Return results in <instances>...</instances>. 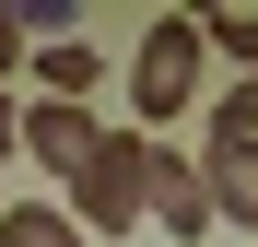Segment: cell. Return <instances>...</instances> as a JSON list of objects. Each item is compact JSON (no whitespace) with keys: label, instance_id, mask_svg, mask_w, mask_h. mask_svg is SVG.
I'll return each mask as SVG.
<instances>
[{"label":"cell","instance_id":"cell-1","mask_svg":"<svg viewBox=\"0 0 258 247\" xmlns=\"http://www.w3.org/2000/svg\"><path fill=\"white\" fill-rule=\"evenodd\" d=\"M59 212H71L82 235H106V247L141 235V224H153V130H106V153L59 188Z\"/></svg>","mask_w":258,"mask_h":247},{"label":"cell","instance_id":"cell-2","mask_svg":"<svg viewBox=\"0 0 258 247\" xmlns=\"http://www.w3.org/2000/svg\"><path fill=\"white\" fill-rule=\"evenodd\" d=\"M200 59H211L200 12H153L141 47H129V118H141V130H176V118L200 106Z\"/></svg>","mask_w":258,"mask_h":247},{"label":"cell","instance_id":"cell-3","mask_svg":"<svg viewBox=\"0 0 258 247\" xmlns=\"http://www.w3.org/2000/svg\"><path fill=\"white\" fill-rule=\"evenodd\" d=\"M94 153H106V118H94V106H47V94H24V165H47V177L71 188Z\"/></svg>","mask_w":258,"mask_h":247},{"label":"cell","instance_id":"cell-4","mask_svg":"<svg viewBox=\"0 0 258 247\" xmlns=\"http://www.w3.org/2000/svg\"><path fill=\"white\" fill-rule=\"evenodd\" d=\"M211 224V177H200V153H176V141H153V235H176V247H200Z\"/></svg>","mask_w":258,"mask_h":247},{"label":"cell","instance_id":"cell-5","mask_svg":"<svg viewBox=\"0 0 258 247\" xmlns=\"http://www.w3.org/2000/svg\"><path fill=\"white\" fill-rule=\"evenodd\" d=\"M200 177H211V212H223L235 235H258V141L200 130Z\"/></svg>","mask_w":258,"mask_h":247},{"label":"cell","instance_id":"cell-6","mask_svg":"<svg viewBox=\"0 0 258 247\" xmlns=\"http://www.w3.org/2000/svg\"><path fill=\"white\" fill-rule=\"evenodd\" d=\"M0 247H94V235H82L59 200H12V212H0Z\"/></svg>","mask_w":258,"mask_h":247},{"label":"cell","instance_id":"cell-7","mask_svg":"<svg viewBox=\"0 0 258 247\" xmlns=\"http://www.w3.org/2000/svg\"><path fill=\"white\" fill-rule=\"evenodd\" d=\"M211 59H235V82H258V12H200Z\"/></svg>","mask_w":258,"mask_h":247},{"label":"cell","instance_id":"cell-8","mask_svg":"<svg viewBox=\"0 0 258 247\" xmlns=\"http://www.w3.org/2000/svg\"><path fill=\"white\" fill-rule=\"evenodd\" d=\"M211 130H235V141H258V82H223V94H211Z\"/></svg>","mask_w":258,"mask_h":247},{"label":"cell","instance_id":"cell-9","mask_svg":"<svg viewBox=\"0 0 258 247\" xmlns=\"http://www.w3.org/2000/svg\"><path fill=\"white\" fill-rule=\"evenodd\" d=\"M24 153V94H0V165Z\"/></svg>","mask_w":258,"mask_h":247},{"label":"cell","instance_id":"cell-10","mask_svg":"<svg viewBox=\"0 0 258 247\" xmlns=\"http://www.w3.org/2000/svg\"><path fill=\"white\" fill-rule=\"evenodd\" d=\"M12 59H24V24H12V0H0V82H12Z\"/></svg>","mask_w":258,"mask_h":247}]
</instances>
